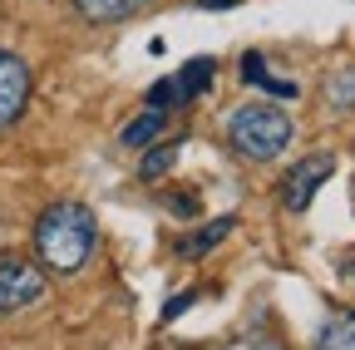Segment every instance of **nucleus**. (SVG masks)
Returning <instances> with one entry per match:
<instances>
[{
  "instance_id": "f257e3e1",
  "label": "nucleus",
  "mask_w": 355,
  "mask_h": 350,
  "mask_svg": "<svg viewBox=\"0 0 355 350\" xmlns=\"http://www.w3.org/2000/svg\"><path fill=\"white\" fill-rule=\"evenodd\" d=\"M99 247V222L84 202H55L40 212L35 222V252H40V267L55 272V277H74L84 272V261L94 256Z\"/></svg>"
},
{
  "instance_id": "f03ea898",
  "label": "nucleus",
  "mask_w": 355,
  "mask_h": 350,
  "mask_svg": "<svg viewBox=\"0 0 355 350\" xmlns=\"http://www.w3.org/2000/svg\"><path fill=\"white\" fill-rule=\"evenodd\" d=\"M291 134H296L291 114L282 104H266V99H252V104L232 109V119H227V143L247 163H272L277 153L291 148Z\"/></svg>"
},
{
  "instance_id": "7ed1b4c3",
  "label": "nucleus",
  "mask_w": 355,
  "mask_h": 350,
  "mask_svg": "<svg viewBox=\"0 0 355 350\" xmlns=\"http://www.w3.org/2000/svg\"><path fill=\"white\" fill-rule=\"evenodd\" d=\"M44 296V272L30 267L20 256H6L0 261V316H15L25 306H35Z\"/></svg>"
},
{
  "instance_id": "20e7f679",
  "label": "nucleus",
  "mask_w": 355,
  "mask_h": 350,
  "mask_svg": "<svg viewBox=\"0 0 355 350\" xmlns=\"http://www.w3.org/2000/svg\"><path fill=\"white\" fill-rule=\"evenodd\" d=\"M336 173V158L331 153H306L301 163H291V173L282 178V207H291V212H306L311 207V198H316V188Z\"/></svg>"
},
{
  "instance_id": "39448f33",
  "label": "nucleus",
  "mask_w": 355,
  "mask_h": 350,
  "mask_svg": "<svg viewBox=\"0 0 355 350\" xmlns=\"http://www.w3.org/2000/svg\"><path fill=\"white\" fill-rule=\"evenodd\" d=\"M25 99H30V69L20 55L0 50V128H10L20 114H25Z\"/></svg>"
},
{
  "instance_id": "423d86ee",
  "label": "nucleus",
  "mask_w": 355,
  "mask_h": 350,
  "mask_svg": "<svg viewBox=\"0 0 355 350\" xmlns=\"http://www.w3.org/2000/svg\"><path fill=\"white\" fill-rule=\"evenodd\" d=\"M212 74H217V60H207V55L188 60L183 74L173 79V104H193L202 89H212Z\"/></svg>"
},
{
  "instance_id": "0eeeda50",
  "label": "nucleus",
  "mask_w": 355,
  "mask_h": 350,
  "mask_svg": "<svg viewBox=\"0 0 355 350\" xmlns=\"http://www.w3.org/2000/svg\"><path fill=\"white\" fill-rule=\"evenodd\" d=\"M242 79L247 84H257V89H266V94H277V99H296L301 94V84L296 79H272V74H266V60L261 55H242Z\"/></svg>"
},
{
  "instance_id": "6e6552de",
  "label": "nucleus",
  "mask_w": 355,
  "mask_h": 350,
  "mask_svg": "<svg viewBox=\"0 0 355 350\" xmlns=\"http://www.w3.org/2000/svg\"><path fill=\"white\" fill-rule=\"evenodd\" d=\"M69 6H74L84 20H94V25H109V20H128L133 10H144L148 0H69Z\"/></svg>"
},
{
  "instance_id": "1a4fd4ad",
  "label": "nucleus",
  "mask_w": 355,
  "mask_h": 350,
  "mask_svg": "<svg viewBox=\"0 0 355 350\" xmlns=\"http://www.w3.org/2000/svg\"><path fill=\"white\" fill-rule=\"evenodd\" d=\"M163 123H168V114H163V109H148V114L133 119L119 139H123V148H144V143H153V139L163 134Z\"/></svg>"
},
{
  "instance_id": "9d476101",
  "label": "nucleus",
  "mask_w": 355,
  "mask_h": 350,
  "mask_svg": "<svg viewBox=\"0 0 355 350\" xmlns=\"http://www.w3.org/2000/svg\"><path fill=\"white\" fill-rule=\"evenodd\" d=\"M237 227V217H217V222L212 227H202L198 237H183V242H178V256H202V252H212L222 237H227Z\"/></svg>"
},
{
  "instance_id": "9b49d317",
  "label": "nucleus",
  "mask_w": 355,
  "mask_h": 350,
  "mask_svg": "<svg viewBox=\"0 0 355 350\" xmlns=\"http://www.w3.org/2000/svg\"><path fill=\"white\" fill-rule=\"evenodd\" d=\"M311 350H355V316H336L321 335H316V345Z\"/></svg>"
},
{
  "instance_id": "f8f14e48",
  "label": "nucleus",
  "mask_w": 355,
  "mask_h": 350,
  "mask_svg": "<svg viewBox=\"0 0 355 350\" xmlns=\"http://www.w3.org/2000/svg\"><path fill=\"white\" fill-rule=\"evenodd\" d=\"M173 158H178V153H173L168 143H163V148H148V158L139 163V178H144V183H158V178H163V173L173 168Z\"/></svg>"
},
{
  "instance_id": "ddd939ff",
  "label": "nucleus",
  "mask_w": 355,
  "mask_h": 350,
  "mask_svg": "<svg viewBox=\"0 0 355 350\" xmlns=\"http://www.w3.org/2000/svg\"><path fill=\"white\" fill-rule=\"evenodd\" d=\"M168 104H173V79H158L148 89V109H168Z\"/></svg>"
},
{
  "instance_id": "4468645a",
  "label": "nucleus",
  "mask_w": 355,
  "mask_h": 350,
  "mask_svg": "<svg viewBox=\"0 0 355 350\" xmlns=\"http://www.w3.org/2000/svg\"><path fill=\"white\" fill-rule=\"evenodd\" d=\"M168 207H173L178 217H198V198H193V193H178V198L168 193Z\"/></svg>"
},
{
  "instance_id": "2eb2a0df",
  "label": "nucleus",
  "mask_w": 355,
  "mask_h": 350,
  "mask_svg": "<svg viewBox=\"0 0 355 350\" xmlns=\"http://www.w3.org/2000/svg\"><path fill=\"white\" fill-rule=\"evenodd\" d=\"M193 301H198V291H183V296H173L163 316H168V321H173V316H183V311H188V306H193Z\"/></svg>"
},
{
  "instance_id": "dca6fc26",
  "label": "nucleus",
  "mask_w": 355,
  "mask_h": 350,
  "mask_svg": "<svg viewBox=\"0 0 355 350\" xmlns=\"http://www.w3.org/2000/svg\"><path fill=\"white\" fill-rule=\"evenodd\" d=\"M198 6H202V10H232L237 0H198Z\"/></svg>"
},
{
  "instance_id": "f3484780",
  "label": "nucleus",
  "mask_w": 355,
  "mask_h": 350,
  "mask_svg": "<svg viewBox=\"0 0 355 350\" xmlns=\"http://www.w3.org/2000/svg\"><path fill=\"white\" fill-rule=\"evenodd\" d=\"M350 272H355V267H350Z\"/></svg>"
}]
</instances>
